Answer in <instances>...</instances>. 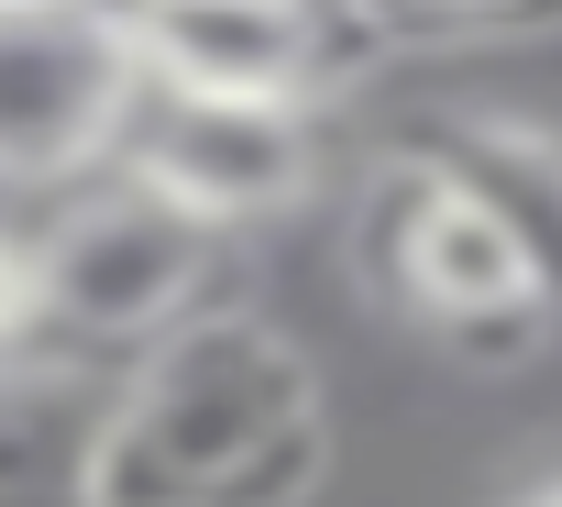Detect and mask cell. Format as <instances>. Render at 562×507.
I'll list each match as a JSON object with an SVG mask.
<instances>
[{
  "label": "cell",
  "mask_w": 562,
  "mask_h": 507,
  "mask_svg": "<svg viewBox=\"0 0 562 507\" xmlns=\"http://www.w3.org/2000/svg\"><path fill=\"white\" fill-rule=\"evenodd\" d=\"M321 463V364L254 309H199L122 375L111 419L89 430L78 507H310Z\"/></svg>",
  "instance_id": "obj_1"
},
{
  "label": "cell",
  "mask_w": 562,
  "mask_h": 507,
  "mask_svg": "<svg viewBox=\"0 0 562 507\" xmlns=\"http://www.w3.org/2000/svg\"><path fill=\"white\" fill-rule=\"evenodd\" d=\"M232 232L122 166L78 177L67 210L34 232V266H45V331L56 342H111V353H155L166 331L199 320L210 277H221Z\"/></svg>",
  "instance_id": "obj_2"
},
{
  "label": "cell",
  "mask_w": 562,
  "mask_h": 507,
  "mask_svg": "<svg viewBox=\"0 0 562 507\" xmlns=\"http://www.w3.org/2000/svg\"><path fill=\"white\" fill-rule=\"evenodd\" d=\"M144 89L122 0H0V188H78L111 166Z\"/></svg>",
  "instance_id": "obj_3"
},
{
  "label": "cell",
  "mask_w": 562,
  "mask_h": 507,
  "mask_svg": "<svg viewBox=\"0 0 562 507\" xmlns=\"http://www.w3.org/2000/svg\"><path fill=\"white\" fill-rule=\"evenodd\" d=\"M364 221H375V277H386L441 342H463V353H518V342H540V331L562 320V309L540 298V277H529L518 232H507L463 177H441L430 155L386 166L375 199H364Z\"/></svg>",
  "instance_id": "obj_4"
},
{
  "label": "cell",
  "mask_w": 562,
  "mask_h": 507,
  "mask_svg": "<svg viewBox=\"0 0 562 507\" xmlns=\"http://www.w3.org/2000/svg\"><path fill=\"white\" fill-rule=\"evenodd\" d=\"M122 177L210 210L221 232H254L321 188V100H232V89H177L144 78L111 144Z\"/></svg>",
  "instance_id": "obj_5"
},
{
  "label": "cell",
  "mask_w": 562,
  "mask_h": 507,
  "mask_svg": "<svg viewBox=\"0 0 562 507\" xmlns=\"http://www.w3.org/2000/svg\"><path fill=\"white\" fill-rule=\"evenodd\" d=\"M144 78L232 89V100H321L331 12L321 0H122Z\"/></svg>",
  "instance_id": "obj_6"
},
{
  "label": "cell",
  "mask_w": 562,
  "mask_h": 507,
  "mask_svg": "<svg viewBox=\"0 0 562 507\" xmlns=\"http://www.w3.org/2000/svg\"><path fill=\"white\" fill-rule=\"evenodd\" d=\"M419 155H430L441 177H463V188L518 232L540 298L562 309V133H540V122H441Z\"/></svg>",
  "instance_id": "obj_7"
},
{
  "label": "cell",
  "mask_w": 562,
  "mask_h": 507,
  "mask_svg": "<svg viewBox=\"0 0 562 507\" xmlns=\"http://www.w3.org/2000/svg\"><path fill=\"white\" fill-rule=\"evenodd\" d=\"M34 331H45V266H34L23 232H0V364H12Z\"/></svg>",
  "instance_id": "obj_8"
},
{
  "label": "cell",
  "mask_w": 562,
  "mask_h": 507,
  "mask_svg": "<svg viewBox=\"0 0 562 507\" xmlns=\"http://www.w3.org/2000/svg\"><path fill=\"white\" fill-rule=\"evenodd\" d=\"M408 12H430V23H529L540 0H408Z\"/></svg>",
  "instance_id": "obj_9"
},
{
  "label": "cell",
  "mask_w": 562,
  "mask_h": 507,
  "mask_svg": "<svg viewBox=\"0 0 562 507\" xmlns=\"http://www.w3.org/2000/svg\"><path fill=\"white\" fill-rule=\"evenodd\" d=\"M518 507H562V474H540V485H529V496H518Z\"/></svg>",
  "instance_id": "obj_10"
}]
</instances>
